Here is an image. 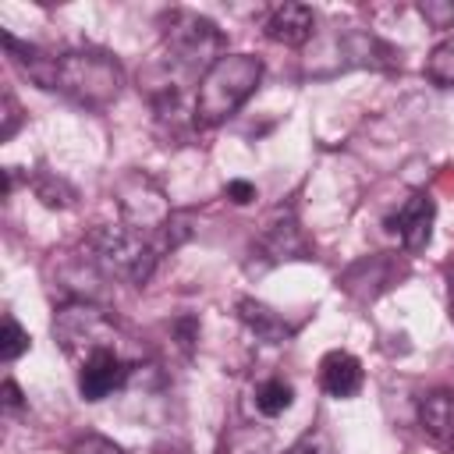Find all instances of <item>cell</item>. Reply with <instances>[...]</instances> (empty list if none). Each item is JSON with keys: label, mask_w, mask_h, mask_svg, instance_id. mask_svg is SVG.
Segmentation results:
<instances>
[{"label": "cell", "mask_w": 454, "mask_h": 454, "mask_svg": "<svg viewBox=\"0 0 454 454\" xmlns=\"http://www.w3.org/2000/svg\"><path fill=\"white\" fill-rule=\"evenodd\" d=\"M28 78L43 89H60L85 106H106L121 96V64L103 50H71L60 57H43L28 46V60H18Z\"/></svg>", "instance_id": "1"}, {"label": "cell", "mask_w": 454, "mask_h": 454, "mask_svg": "<svg viewBox=\"0 0 454 454\" xmlns=\"http://www.w3.org/2000/svg\"><path fill=\"white\" fill-rule=\"evenodd\" d=\"M262 78V60L252 53H223L195 89V124L213 128L227 121L259 85Z\"/></svg>", "instance_id": "2"}, {"label": "cell", "mask_w": 454, "mask_h": 454, "mask_svg": "<svg viewBox=\"0 0 454 454\" xmlns=\"http://www.w3.org/2000/svg\"><path fill=\"white\" fill-rule=\"evenodd\" d=\"M85 248H89V262L96 270H103L106 277L114 280H124V284H145L156 270V248L145 241V234L131 231V227H96L89 238H85Z\"/></svg>", "instance_id": "3"}, {"label": "cell", "mask_w": 454, "mask_h": 454, "mask_svg": "<svg viewBox=\"0 0 454 454\" xmlns=\"http://www.w3.org/2000/svg\"><path fill=\"white\" fill-rule=\"evenodd\" d=\"M163 50H167V64L181 74H195L199 78L223 57V35L216 32V25L209 18L188 14V11H174L167 28H163Z\"/></svg>", "instance_id": "4"}, {"label": "cell", "mask_w": 454, "mask_h": 454, "mask_svg": "<svg viewBox=\"0 0 454 454\" xmlns=\"http://www.w3.org/2000/svg\"><path fill=\"white\" fill-rule=\"evenodd\" d=\"M117 333H121L117 323L103 309H96L89 301L64 305L57 312V319H53V337L60 340V348L67 355H82L85 351V358H89L92 351H103V348L117 351Z\"/></svg>", "instance_id": "5"}, {"label": "cell", "mask_w": 454, "mask_h": 454, "mask_svg": "<svg viewBox=\"0 0 454 454\" xmlns=\"http://www.w3.org/2000/svg\"><path fill=\"white\" fill-rule=\"evenodd\" d=\"M114 199H117V209H121L124 227H131L138 234H145V231H167V223L174 216L163 188L149 174H142V170H128L114 184Z\"/></svg>", "instance_id": "6"}, {"label": "cell", "mask_w": 454, "mask_h": 454, "mask_svg": "<svg viewBox=\"0 0 454 454\" xmlns=\"http://www.w3.org/2000/svg\"><path fill=\"white\" fill-rule=\"evenodd\" d=\"M128 372L131 369H128L121 351H114V348L92 351L78 369V394L85 401H103L106 394H114V390H121L128 383Z\"/></svg>", "instance_id": "7"}, {"label": "cell", "mask_w": 454, "mask_h": 454, "mask_svg": "<svg viewBox=\"0 0 454 454\" xmlns=\"http://www.w3.org/2000/svg\"><path fill=\"white\" fill-rule=\"evenodd\" d=\"M433 220H436V202H433L429 195L415 192V195L404 199V206H401L387 223H390V231L401 238V245H404L408 252H422V248L429 245V238H433Z\"/></svg>", "instance_id": "8"}, {"label": "cell", "mask_w": 454, "mask_h": 454, "mask_svg": "<svg viewBox=\"0 0 454 454\" xmlns=\"http://www.w3.org/2000/svg\"><path fill=\"white\" fill-rule=\"evenodd\" d=\"M362 362L351 355V351H330L323 362H319V387L337 397V401H348L362 390Z\"/></svg>", "instance_id": "9"}, {"label": "cell", "mask_w": 454, "mask_h": 454, "mask_svg": "<svg viewBox=\"0 0 454 454\" xmlns=\"http://www.w3.org/2000/svg\"><path fill=\"white\" fill-rule=\"evenodd\" d=\"M312 28H316V14L305 4H284V7H277L266 18V35L273 43H284V46L309 43L312 39Z\"/></svg>", "instance_id": "10"}, {"label": "cell", "mask_w": 454, "mask_h": 454, "mask_svg": "<svg viewBox=\"0 0 454 454\" xmlns=\"http://www.w3.org/2000/svg\"><path fill=\"white\" fill-rule=\"evenodd\" d=\"M419 422L426 429V436L436 447H447L450 433H454V394L450 390H433L422 397L419 404Z\"/></svg>", "instance_id": "11"}, {"label": "cell", "mask_w": 454, "mask_h": 454, "mask_svg": "<svg viewBox=\"0 0 454 454\" xmlns=\"http://www.w3.org/2000/svg\"><path fill=\"white\" fill-rule=\"evenodd\" d=\"M238 316H241V323H245L259 340H266V344H280V340H287V333H291V326L284 323V316L273 312L270 305L255 301V298H241V301H238Z\"/></svg>", "instance_id": "12"}, {"label": "cell", "mask_w": 454, "mask_h": 454, "mask_svg": "<svg viewBox=\"0 0 454 454\" xmlns=\"http://www.w3.org/2000/svg\"><path fill=\"white\" fill-rule=\"evenodd\" d=\"M262 248L270 252V259H301L305 255V238L294 223V216H273L262 231Z\"/></svg>", "instance_id": "13"}, {"label": "cell", "mask_w": 454, "mask_h": 454, "mask_svg": "<svg viewBox=\"0 0 454 454\" xmlns=\"http://www.w3.org/2000/svg\"><path fill=\"white\" fill-rule=\"evenodd\" d=\"M291 404H294V387H291L284 376H273V380L259 383V390H255V408H259V415L273 419V415H284Z\"/></svg>", "instance_id": "14"}, {"label": "cell", "mask_w": 454, "mask_h": 454, "mask_svg": "<svg viewBox=\"0 0 454 454\" xmlns=\"http://www.w3.org/2000/svg\"><path fill=\"white\" fill-rule=\"evenodd\" d=\"M273 450V436L266 429H255V426H238L223 436V447L220 454H270Z\"/></svg>", "instance_id": "15"}, {"label": "cell", "mask_w": 454, "mask_h": 454, "mask_svg": "<svg viewBox=\"0 0 454 454\" xmlns=\"http://www.w3.org/2000/svg\"><path fill=\"white\" fill-rule=\"evenodd\" d=\"M32 188H35V195H39V199H43L50 209H67V206H74V188H71L64 177L50 174V170L35 174Z\"/></svg>", "instance_id": "16"}, {"label": "cell", "mask_w": 454, "mask_h": 454, "mask_svg": "<svg viewBox=\"0 0 454 454\" xmlns=\"http://www.w3.org/2000/svg\"><path fill=\"white\" fill-rule=\"evenodd\" d=\"M426 74H429L436 85H454V35L443 39V43L429 53V60H426Z\"/></svg>", "instance_id": "17"}, {"label": "cell", "mask_w": 454, "mask_h": 454, "mask_svg": "<svg viewBox=\"0 0 454 454\" xmlns=\"http://www.w3.org/2000/svg\"><path fill=\"white\" fill-rule=\"evenodd\" d=\"M28 351V333L18 326L14 316H4V340H0V358L4 362H14L18 355Z\"/></svg>", "instance_id": "18"}, {"label": "cell", "mask_w": 454, "mask_h": 454, "mask_svg": "<svg viewBox=\"0 0 454 454\" xmlns=\"http://www.w3.org/2000/svg\"><path fill=\"white\" fill-rule=\"evenodd\" d=\"M419 14L433 28H454V4L450 0H426V4H419Z\"/></svg>", "instance_id": "19"}, {"label": "cell", "mask_w": 454, "mask_h": 454, "mask_svg": "<svg viewBox=\"0 0 454 454\" xmlns=\"http://www.w3.org/2000/svg\"><path fill=\"white\" fill-rule=\"evenodd\" d=\"M71 454H124V450L114 440L99 436V433H85V436H78L71 443Z\"/></svg>", "instance_id": "20"}, {"label": "cell", "mask_w": 454, "mask_h": 454, "mask_svg": "<svg viewBox=\"0 0 454 454\" xmlns=\"http://www.w3.org/2000/svg\"><path fill=\"white\" fill-rule=\"evenodd\" d=\"M223 195H227L234 206H248V202L255 199V184H252V181H227Z\"/></svg>", "instance_id": "21"}, {"label": "cell", "mask_w": 454, "mask_h": 454, "mask_svg": "<svg viewBox=\"0 0 454 454\" xmlns=\"http://www.w3.org/2000/svg\"><path fill=\"white\" fill-rule=\"evenodd\" d=\"M287 454H330V447H326V440L323 436H305L301 443H294Z\"/></svg>", "instance_id": "22"}, {"label": "cell", "mask_w": 454, "mask_h": 454, "mask_svg": "<svg viewBox=\"0 0 454 454\" xmlns=\"http://www.w3.org/2000/svg\"><path fill=\"white\" fill-rule=\"evenodd\" d=\"M4 106H7V114H4V117H7V124H4L0 138H11V135H14V128H18V121H21V117H18V103H14V96H4Z\"/></svg>", "instance_id": "23"}, {"label": "cell", "mask_w": 454, "mask_h": 454, "mask_svg": "<svg viewBox=\"0 0 454 454\" xmlns=\"http://www.w3.org/2000/svg\"><path fill=\"white\" fill-rule=\"evenodd\" d=\"M4 408L7 411H18L21 408V390H18L14 380H4Z\"/></svg>", "instance_id": "24"}, {"label": "cell", "mask_w": 454, "mask_h": 454, "mask_svg": "<svg viewBox=\"0 0 454 454\" xmlns=\"http://www.w3.org/2000/svg\"><path fill=\"white\" fill-rule=\"evenodd\" d=\"M450 323H454V280H450Z\"/></svg>", "instance_id": "25"}]
</instances>
